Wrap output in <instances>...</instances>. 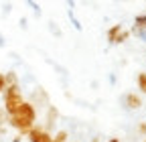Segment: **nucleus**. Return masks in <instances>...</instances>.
Here are the masks:
<instances>
[{
  "label": "nucleus",
  "mask_w": 146,
  "mask_h": 142,
  "mask_svg": "<svg viewBox=\"0 0 146 142\" xmlns=\"http://www.w3.org/2000/svg\"><path fill=\"white\" fill-rule=\"evenodd\" d=\"M136 83H138V90H140V92L146 96V73H138Z\"/></svg>",
  "instance_id": "nucleus-12"
},
{
  "label": "nucleus",
  "mask_w": 146,
  "mask_h": 142,
  "mask_svg": "<svg viewBox=\"0 0 146 142\" xmlns=\"http://www.w3.org/2000/svg\"><path fill=\"white\" fill-rule=\"evenodd\" d=\"M6 90V83H4V73H0V94H4Z\"/></svg>",
  "instance_id": "nucleus-17"
},
{
  "label": "nucleus",
  "mask_w": 146,
  "mask_h": 142,
  "mask_svg": "<svg viewBox=\"0 0 146 142\" xmlns=\"http://www.w3.org/2000/svg\"><path fill=\"white\" fill-rule=\"evenodd\" d=\"M12 142H23V138H21V136H18V134H16V136L12 138Z\"/></svg>",
  "instance_id": "nucleus-23"
},
{
  "label": "nucleus",
  "mask_w": 146,
  "mask_h": 142,
  "mask_svg": "<svg viewBox=\"0 0 146 142\" xmlns=\"http://www.w3.org/2000/svg\"><path fill=\"white\" fill-rule=\"evenodd\" d=\"M108 142H120V138H110Z\"/></svg>",
  "instance_id": "nucleus-24"
},
{
  "label": "nucleus",
  "mask_w": 146,
  "mask_h": 142,
  "mask_svg": "<svg viewBox=\"0 0 146 142\" xmlns=\"http://www.w3.org/2000/svg\"><path fill=\"white\" fill-rule=\"evenodd\" d=\"M49 31L53 33V35H57V37H63V33H61V29L55 25V23H49Z\"/></svg>",
  "instance_id": "nucleus-15"
},
{
  "label": "nucleus",
  "mask_w": 146,
  "mask_h": 142,
  "mask_svg": "<svg viewBox=\"0 0 146 142\" xmlns=\"http://www.w3.org/2000/svg\"><path fill=\"white\" fill-rule=\"evenodd\" d=\"M124 31V27L122 25H114V27H110L108 29V33H106V37H108V43L110 45H114V41H116V37Z\"/></svg>",
  "instance_id": "nucleus-7"
},
{
  "label": "nucleus",
  "mask_w": 146,
  "mask_h": 142,
  "mask_svg": "<svg viewBox=\"0 0 146 142\" xmlns=\"http://www.w3.org/2000/svg\"><path fill=\"white\" fill-rule=\"evenodd\" d=\"M67 14H69V21H71V25H73V29H75V31H83V25L79 23V19H77V16H75V12H73V10H67Z\"/></svg>",
  "instance_id": "nucleus-9"
},
{
  "label": "nucleus",
  "mask_w": 146,
  "mask_h": 142,
  "mask_svg": "<svg viewBox=\"0 0 146 142\" xmlns=\"http://www.w3.org/2000/svg\"><path fill=\"white\" fill-rule=\"evenodd\" d=\"M27 138L31 140V142H51V132H47L43 126H36V124H35V126L29 130V134H27Z\"/></svg>",
  "instance_id": "nucleus-3"
},
{
  "label": "nucleus",
  "mask_w": 146,
  "mask_h": 142,
  "mask_svg": "<svg viewBox=\"0 0 146 142\" xmlns=\"http://www.w3.org/2000/svg\"><path fill=\"white\" fill-rule=\"evenodd\" d=\"M122 106L126 110H140L142 108V98L136 92H128L122 96Z\"/></svg>",
  "instance_id": "nucleus-4"
},
{
  "label": "nucleus",
  "mask_w": 146,
  "mask_h": 142,
  "mask_svg": "<svg viewBox=\"0 0 146 142\" xmlns=\"http://www.w3.org/2000/svg\"><path fill=\"white\" fill-rule=\"evenodd\" d=\"M0 142H2V138H0Z\"/></svg>",
  "instance_id": "nucleus-26"
},
{
  "label": "nucleus",
  "mask_w": 146,
  "mask_h": 142,
  "mask_svg": "<svg viewBox=\"0 0 146 142\" xmlns=\"http://www.w3.org/2000/svg\"><path fill=\"white\" fill-rule=\"evenodd\" d=\"M108 81H110V85H116V73H110L108 75Z\"/></svg>",
  "instance_id": "nucleus-19"
},
{
  "label": "nucleus",
  "mask_w": 146,
  "mask_h": 142,
  "mask_svg": "<svg viewBox=\"0 0 146 142\" xmlns=\"http://www.w3.org/2000/svg\"><path fill=\"white\" fill-rule=\"evenodd\" d=\"M57 118H59V110L55 108V106H47V118H45V130L47 132H51V128L55 126V122H57Z\"/></svg>",
  "instance_id": "nucleus-6"
},
{
  "label": "nucleus",
  "mask_w": 146,
  "mask_h": 142,
  "mask_svg": "<svg viewBox=\"0 0 146 142\" xmlns=\"http://www.w3.org/2000/svg\"><path fill=\"white\" fill-rule=\"evenodd\" d=\"M27 4H29V6L33 8V12H35V14H39V16H41V6H39V4H36V2H35V0H29V2H27Z\"/></svg>",
  "instance_id": "nucleus-16"
},
{
  "label": "nucleus",
  "mask_w": 146,
  "mask_h": 142,
  "mask_svg": "<svg viewBox=\"0 0 146 142\" xmlns=\"http://www.w3.org/2000/svg\"><path fill=\"white\" fill-rule=\"evenodd\" d=\"M2 98H4V106H2V110L6 112V116L10 118V116H14L16 112H18V108L23 106V102H25V98H23V90H21V83H16V85H8L6 90H4V94H2Z\"/></svg>",
  "instance_id": "nucleus-1"
},
{
  "label": "nucleus",
  "mask_w": 146,
  "mask_h": 142,
  "mask_svg": "<svg viewBox=\"0 0 146 142\" xmlns=\"http://www.w3.org/2000/svg\"><path fill=\"white\" fill-rule=\"evenodd\" d=\"M144 14H146V12H144Z\"/></svg>",
  "instance_id": "nucleus-28"
},
{
  "label": "nucleus",
  "mask_w": 146,
  "mask_h": 142,
  "mask_svg": "<svg viewBox=\"0 0 146 142\" xmlns=\"http://www.w3.org/2000/svg\"><path fill=\"white\" fill-rule=\"evenodd\" d=\"M2 10H4V14H8L10 10H12V4L8 2V4H2Z\"/></svg>",
  "instance_id": "nucleus-20"
},
{
  "label": "nucleus",
  "mask_w": 146,
  "mask_h": 142,
  "mask_svg": "<svg viewBox=\"0 0 146 142\" xmlns=\"http://www.w3.org/2000/svg\"><path fill=\"white\" fill-rule=\"evenodd\" d=\"M138 132L146 138V122H142V124H138Z\"/></svg>",
  "instance_id": "nucleus-18"
},
{
  "label": "nucleus",
  "mask_w": 146,
  "mask_h": 142,
  "mask_svg": "<svg viewBox=\"0 0 146 142\" xmlns=\"http://www.w3.org/2000/svg\"><path fill=\"white\" fill-rule=\"evenodd\" d=\"M134 27H136V29H146V14H136Z\"/></svg>",
  "instance_id": "nucleus-13"
},
{
  "label": "nucleus",
  "mask_w": 146,
  "mask_h": 142,
  "mask_svg": "<svg viewBox=\"0 0 146 142\" xmlns=\"http://www.w3.org/2000/svg\"><path fill=\"white\" fill-rule=\"evenodd\" d=\"M14 116H18V118H25V120H29V122H36V108L31 104V102H23V106L18 108V112L14 114Z\"/></svg>",
  "instance_id": "nucleus-5"
},
{
  "label": "nucleus",
  "mask_w": 146,
  "mask_h": 142,
  "mask_svg": "<svg viewBox=\"0 0 146 142\" xmlns=\"http://www.w3.org/2000/svg\"><path fill=\"white\" fill-rule=\"evenodd\" d=\"M8 124H10L12 128H16V130H18V136H21V138H23V136H27V134H29V130L35 126L33 122H29V120H25V118H18V116H10V118H8Z\"/></svg>",
  "instance_id": "nucleus-2"
},
{
  "label": "nucleus",
  "mask_w": 146,
  "mask_h": 142,
  "mask_svg": "<svg viewBox=\"0 0 146 142\" xmlns=\"http://www.w3.org/2000/svg\"><path fill=\"white\" fill-rule=\"evenodd\" d=\"M51 142H55V140H53V138H51Z\"/></svg>",
  "instance_id": "nucleus-25"
},
{
  "label": "nucleus",
  "mask_w": 146,
  "mask_h": 142,
  "mask_svg": "<svg viewBox=\"0 0 146 142\" xmlns=\"http://www.w3.org/2000/svg\"><path fill=\"white\" fill-rule=\"evenodd\" d=\"M130 37H132V35H130V31H126V29H124V31H122V33L118 35V37H116L114 45H122V43H126V41L130 39Z\"/></svg>",
  "instance_id": "nucleus-11"
},
{
  "label": "nucleus",
  "mask_w": 146,
  "mask_h": 142,
  "mask_svg": "<svg viewBox=\"0 0 146 142\" xmlns=\"http://www.w3.org/2000/svg\"><path fill=\"white\" fill-rule=\"evenodd\" d=\"M67 138H69V132H67V130H59L57 134L53 136L55 142H67Z\"/></svg>",
  "instance_id": "nucleus-14"
},
{
  "label": "nucleus",
  "mask_w": 146,
  "mask_h": 142,
  "mask_svg": "<svg viewBox=\"0 0 146 142\" xmlns=\"http://www.w3.org/2000/svg\"><path fill=\"white\" fill-rule=\"evenodd\" d=\"M4 45H6V39H4V35H2V33H0V49H2Z\"/></svg>",
  "instance_id": "nucleus-21"
},
{
  "label": "nucleus",
  "mask_w": 146,
  "mask_h": 142,
  "mask_svg": "<svg viewBox=\"0 0 146 142\" xmlns=\"http://www.w3.org/2000/svg\"><path fill=\"white\" fill-rule=\"evenodd\" d=\"M130 35H134L136 39H140L142 43H146V29H136V27H132V29H130Z\"/></svg>",
  "instance_id": "nucleus-10"
},
{
  "label": "nucleus",
  "mask_w": 146,
  "mask_h": 142,
  "mask_svg": "<svg viewBox=\"0 0 146 142\" xmlns=\"http://www.w3.org/2000/svg\"><path fill=\"white\" fill-rule=\"evenodd\" d=\"M4 83H6V87L8 85H16L18 83V73H16V71H8V73H4Z\"/></svg>",
  "instance_id": "nucleus-8"
},
{
  "label": "nucleus",
  "mask_w": 146,
  "mask_h": 142,
  "mask_svg": "<svg viewBox=\"0 0 146 142\" xmlns=\"http://www.w3.org/2000/svg\"><path fill=\"white\" fill-rule=\"evenodd\" d=\"M27 23H29V21H27V19H25V16H23V19H21V29H27V27H29Z\"/></svg>",
  "instance_id": "nucleus-22"
},
{
  "label": "nucleus",
  "mask_w": 146,
  "mask_h": 142,
  "mask_svg": "<svg viewBox=\"0 0 146 142\" xmlns=\"http://www.w3.org/2000/svg\"><path fill=\"white\" fill-rule=\"evenodd\" d=\"M144 142H146V138H144Z\"/></svg>",
  "instance_id": "nucleus-27"
}]
</instances>
